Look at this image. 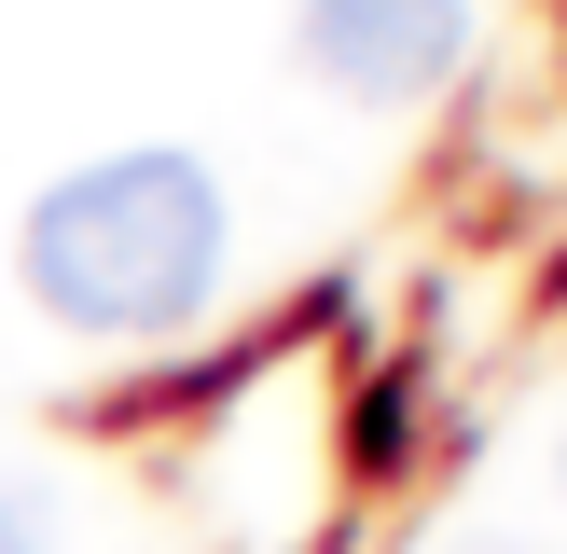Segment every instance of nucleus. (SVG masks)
Masks as SVG:
<instances>
[{
  "mask_svg": "<svg viewBox=\"0 0 567 554\" xmlns=\"http://www.w3.org/2000/svg\"><path fill=\"white\" fill-rule=\"evenodd\" d=\"M471 554H540V541H471Z\"/></svg>",
  "mask_w": 567,
  "mask_h": 554,
  "instance_id": "obj_4",
  "label": "nucleus"
},
{
  "mask_svg": "<svg viewBox=\"0 0 567 554\" xmlns=\"http://www.w3.org/2000/svg\"><path fill=\"white\" fill-rule=\"evenodd\" d=\"M221 277V181L194 153H97L28 208V291L70 332H181Z\"/></svg>",
  "mask_w": 567,
  "mask_h": 554,
  "instance_id": "obj_1",
  "label": "nucleus"
},
{
  "mask_svg": "<svg viewBox=\"0 0 567 554\" xmlns=\"http://www.w3.org/2000/svg\"><path fill=\"white\" fill-rule=\"evenodd\" d=\"M554 485H567V458H554Z\"/></svg>",
  "mask_w": 567,
  "mask_h": 554,
  "instance_id": "obj_5",
  "label": "nucleus"
},
{
  "mask_svg": "<svg viewBox=\"0 0 567 554\" xmlns=\"http://www.w3.org/2000/svg\"><path fill=\"white\" fill-rule=\"evenodd\" d=\"M55 485H28V471H0V554H55Z\"/></svg>",
  "mask_w": 567,
  "mask_h": 554,
  "instance_id": "obj_3",
  "label": "nucleus"
},
{
  "mask_svg": "<svg viewBox=\"0 0 567 554\" xmlns=\"http://www.w3.org/2000/svg\"><path fill=\"white\" fill-rule=\"evenodd\" d=\"M471 42V0H305V55L347 98H415Z\"/></svg>",
  "mask_w": 567,
  "mask_h": 554,
  "instance_id": "obj_2",
  "label": "nucleus"
}]
</instances>
